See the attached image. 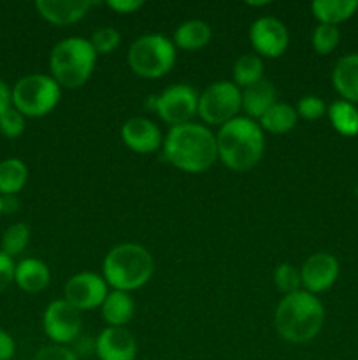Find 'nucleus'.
Here are the masks:
<instances>
[{
    "label": "nucleus",
    "mask_w": 358,
    "mask_h": 360,
    "mask_svg": "<svg viewBox=\"0 0 358 360\" xmlns=\"http://www.w3.org/2000/svg\"><path fill=\"white\" fill-rule=\"evenodd\" d=\"M340 32L333 25H321L312 32V48L318 55H330L339 46Z\"/></svg>",
    "instance_id": "obj_29"
},
{
    "label": "nucleus",
    "mask_w": 358,
    "mask_h": 360,
    "mask_svg": "<svg viewBox=\"0 0 358 360\" xmlns=\"http://www.w3.org/2000/svg\"><path fill=\"white\" fill-rule=\"evenodd\" d=\"M13 108V90L7 86L6 81L0 79V116Z\"/></svg>",
    "instance_id": "obj_37"
},
{
    "label": "nucleus",
    "mask_w": 358,
    "mask_h": 360,
    "mask_svg": "<svg viewBox=\"0 0 358 360\" xmlns=\"http://www.w3.org/2000/svg\"><path fill=\"white\" fill-rule=\"evenodd\" d=\"M30 241V229L23 221H18V224L11 225L2 236V252L6 255H9L11 259H14L16 255H20L25 248L28 246Z\"/></svg>",
    "instance_id": "obj_27"
},
{
    "label": "nucleus",
    "mask_w": 358,
    "mask_h": 360,
    "mask_svg": "<svg viewBox=\"0 0 358 360\" xmlns=\"http://www.w3.org/2000/svg\"><path fill=\"white\" fill-rule=\"evenodd\" d=\"M102 319L109 327H125L135 313V301L128 292L112 290L100 306Z\"/></svg>",
    "instance_id": "obj_20"
},
{
    "label": "nucleus",
    "mask_w": 358,
    "mask_h": 360,
    "mask_svg": "<svg viewBox=\"0 0 358 360\" xmlns=\"http://www.w3.org/2000/svg\"><path fill=\"white\" fill-rule=\"evenodd\" d=\"M102 273L109 287L130 294L142 288L151 280L154 260L144 246L137 243H123L105 255Z\"/></svg>",
    "instance_id": "obj_4"
},
{
    "label": "nucleus",
    "mask_w": 358,
    "mask_h": 360,
    "mask_svg": "<svg viewBox=\"0 0 358 360\" xmlns=\"http://www.w3.org/2000/svg\"><path fill=\"white\" fill-rule=\"evenodd\" d=\"M325 322V309L316 295L297 290L284 295L274 313V327L284 341L304 345L314 340Z\"/></svg>",
    "instance_id": "obj_3"
},
{
    "label": "nucleus",
    "mask_w": 358,
    "mask_h": 360,
    "mask_svg": "<svg viewBox=\"0 0 358 360\" xmlns=\"http://www.w3.org/2000/svg\"><path fill=\"white\" fill-rule=\"evenodd\" d=\"M14 269H16L14 260L0 250V292L6 290L11 283H14Z\"/></svg>",
    "instance_id": "obj_34"
},
{
    "label": "nucleus",
    "mask_w": 358,
    "mask_h": 360,
    "mask_svg": "<svg viewBox=\"0 0 358 360\" xmlns=\"http://www.w3.org/2000/svg\"><path fill=\"white\" fill-rule=\"evenodd\" d=\"M109 294V285L104 276L95 273L74 274L63 287V299L79 311L98 308Z\"/></svg>",
    "instance_id": "obj_12"
},
{
    "label": "nucleus",
    "mask_w": 358,
    "mask_h": 360,
    "mask_svg": "<svg viewBox=\"0 0 358 360\" xmlns=\"http://www.w3.org/2000/svg\"><path fill=\"white\" fill-rule=\"evenodd\" d=\"M51 281L49 267L39 259H23L14 269V283L28 294H39Z\"/></svg>",
    "instance_id": "obj_18"
},
{
    "label": "nucleus",
    "mask_w": 358,
    "mask_h": 360,
    "mask_svg": "<svg viewBox=\"0 0 358 360\" xmlns=\"http://www.w3.org/2000/svg\"><path fill=\"white\" fill-rule=\"evenodd\" d=\"M175 46L161 34H146L130 44L128 65L144 79H158L175 65Z\"/></svg>",
    "instance_id": "obj_6"
},
{
    "label": "nucleus",
    "mask_w": 358,
    "mask_h": 360,
    "mask_svg": "<svg viewBox=\"0 0 358 360\" xmlns=\"http://www.w3.org/2000/svg\"><path fill=\"white\" fill-rule=\"evenodd\" d=\"M330 123L344 137L358 136V109L346 101H337L326 108Z\"/></svg>",
    "instance_id": "obj_25"
},
{
    "label": "nucleus",
    "mask_w": 358,
    "mask_h": 360,
    "mask_svg": "<svg viewBox=\"0 0 358 360\" xmlns=\"http://www.w3.org/2000/svg\"><path fill=\"white\" fill-rule=\"evenodd\" d=\"M249 41L260 58H279L286 53L290 34L283 21L272 16H263L249 28Z\"/></svg>",
    "instance_id": "obj_11"
},
{
    "label": "nucleus",
    "mask_w": 358,
    "mask_h": 360,
    "mask_svg": "<svg viewBox=\"0 0 358 360\" xmlns=\"http://www.w3.org/2000/svg\"><path fill=\"white\" fill-rule=\"evenodd\" d=\"M211 35L213 32H211L209 23L202 20H188L175 28L172 42L175 48L185 49V51H197L209 44Z\"/></svg>",
    "instance_id": "obj_21"
},
{
    "label": "nucleus",
    "mask_w": 358,
    "mask_h": 360,
    "mask_svg": "<svg viewBox=\"0 0 358 360\" xmlns=\"http://www.w3.org/2000/svg\"><path fill=\"white\" fill-rule=\"evenodd\" d=\"M97 55H107L112 53L121 42V34L114 27H102L97 32H93L90 39Z\"/></svg>",
    "instance_id": "obj_30"
},
{
    "label": "nucleus",
    "mask_w": 358,
    "mask_h": 360,
    "mask_svg": "<svg viewBox=\"0 0 358 360\" xmlns=\"http://www.w3.org/2000/svg\"><path fill=\"white\" fill-rule=\"evenodd\" d=\"M339 276V262L326 252L312 253L300 267L302 290L316 295L329 290Z\"/></svg>",
    "instance_id": "obj_13"
},
{
    "label": "nucleus",
    "mask_w": 358,
    "mask_h": 360,
    "mask_svg": "<svg viewBox=\"0 0 358 360\" xmlns=\"http://www.w3.org/2000/svg\"><path fill=\"white\" fill-rule=\"evenodd\" d=\"M16 354V343L13 336L0 329V360H11Z\"/></svg>",
    "instance_id": "obj_36"
},
{
    "label": "nucleus",
    "mask_w": 358,
    "mask_h": 360,
    "mask_svg": "<svg viewBox=\"0 0 358 360\" xmlns=\"http://www.w3.org/2000/svg\"><path fill=\"white\" fill-rule=\"evenodd\" d=\"M147 105H151L165 123L178 127L190 123L199 112V94L190 84H172L160 95L147 97Z\"/></svg>",
    "instance_id": "obj_9"
},
{
    "label": "nucleus",
    "mask_w": 358,
    "mask_h": 360,
    "mask_svg": "<svg viewBox=\"0 0 358 360\" xmlns=\"http://www.w3.org/2000/svg\"><path fill=\"white\" fill-rule=\"evenodd\" d=\"M311 11L321 25L337 27L357 13L358 2L357 0H314L311 4Z\"/></svg>",
    "instance_id": "obj_22"
},
{
    "label": "nucleus",
    "mask_w": 358,
    "mask_h": 360,
    "mask_svg": "<svg viewBox=\"0 0 358 360\" xmlns=\"http://www.w3.org/2000/svg\"><path fill=\"white\" fill-rule=\"evenodd\" d=\"M25 132V116L14 108L7 109L0 116V134L9 139H16Z\"/></svg>",
    "instance_id": "obj_32"
},
{
    "label": "nucleus",
    "mask_w": 358,
    "mask_h": 360,
    "mask_svg": "<svg viewBox=\"0 0 358 360\" xmlns=\"http://www.w3.org/2000/svg\"><path fill=\"white\" fill-rule=\"evenodd\" d=\"M218 158L230 171L246 172L260 164L265 151V136L255 120L237 116L225 123L216 136Z\"/></svg>",
    "instance_id": "obj_2"
},
{
    "label": "nucleus",
    "mask_w": 358,
    "mask_h": 360,
    "mask_svg": "<svg viewBox=\"0 0 358 360\" xmlns=\"http://www.w3.org/2000/svg\"><path fill=\"white\" fill-rule=\"evenodd\" d=\"M2 213H4V197L0 195V217H2Z\"/></svg>",
    "instance_id": "obj_38"
},
{
    "label": "nucleus",
    "mask_w": 358,
    "mask_h": 360,
    "mask_svg": "<svg viewBox=\"0 0 358 360\" xmlns=\"http://www.w3.org/2000/svg\"><path fill=\"white\" fill-rule=\"evenodd\" d=\"M332 83L343 101L358 104V53L346 55L332 70Z\"/></svg>",
    "instance_id": "obj_17"
},
{
    "label": "nucleus",
    "mask_w": 358,
    "mask_h": 360,
    "mask_svg": "<svg viewBox=\"0 0 358 360\" xmlns=\"http://www.w3.org/2000/svg\"><path fill=\"white\" fill-rule=\"evenodd\" d=\"M121 139L132 151L140 155L154 153L160 146H164V136L157 123L151 120L135 116L121 127Z\"/></svg>",
    "instance_id": "obj_14"
},
{
    "label": "nucleus",
    "mask_w": 358,
    "mask_h": 360,
    "mask_svg": "<svg viewBox=\"0 0 358 360\" xmlns=\"http://www.w3.org/2000/svg\"><path fill=\"white\" fill-rule=\"evenodd\" d=\"M263 60L258 55H242L239 56L237 62L234 63V70H232V76H234V83L239 88H248L251 84L258 83L263 79Z\"/></svg>",
    "instance_id": "obj_26"
},
{
    "label": "nucleus",
    "mask_w": 358,
    "mask_h": 360,
    "mask_svg": "<svg viewBox=\"0 0 358 360\" xmlns=\"http://www.w3.org/2000/svg\"><path fill=\"white\" fill-rule=\"evenodd\" d=\"M144 6L142 0H109L107 7L118 14H132Z\"/></svg>",
    "instance_id": "obj_35"
},
{
    "label": "nucleus",
    "mask_w": 358,
    "mask_h": 360,
    "mask_svg": "<svg viewBox=\"0 0 358 360\" xmlns=\"http://www.w3.org/2000/svg\"><path fill=\"white\" fill-rule=\"evenodd\" d=\"M44 333L55 345L72 343L83 330V316L79 309L74 308L65 299H56L49 302L42 319Z\"/></svg>",
    "instance_id": "obj_10"
},
{
    "label": "nucleus",
    "mask_w": 358,
    "mask_h": 360,
    "mask_svg": "<svg viewBox=\"0 0 358 360\" xmlns=\"http://www.w3.org/2000/svg\"><path fill=\"white\" fill-rule=\"evenodd\" d=\"M297 115L300 118L307 120V122H316V120L323 118L326 115V105L316 95H304V97L298 101L297 108H295Z\"/></svg>",
    "instance_id": "obj_31"
},
{
    "label": "nucleus",
    "mask_w": 358,
    "mask_h": 360,
    "mask_svg": "<svg viewBox=\"0 0 358 360\" xmlns=\"http://www.w3.org/2000/svg\"><path fill=\"white\" fill-rule=\"evenodd\" d=\"M95 350L100 360H135L137 341L125 327H107L98 334Z\"/></svg>",
    "instance_id": "obj_15"
},
{
    "label": "nucleus",
    "mask_w": 358,
    "mask_h": 360,
    "mask_svg": "<svg viewBox=\"0 0 358 360\" xmlns=\"http://www.w3.org/2000/svg\"><path fill=\"white\" fill-rule=\"evenodd\" d=\"M298 115L295 108H291L286 102H276L265 115L260 118L258 125L262 127L263 132L270 134H288L295 129L297 125Z\"/></svg>",
    "instance_id": "obj_23"
},
{
    "label": "nucleus",
    "mask_w": 358,
    "mask_h": 360,
    "mask_svg": "<svg viewBox=\"0 0 358 360\" xmlns=\"http://www.w3.org/2000/svg\"><path fill=\"white\" fill-rule=\"evenodd\" d=\"M62 98V86L48 74H28L13 88V108L25 118L49 115Z\"/></svg>",
    "instance_id": "obj_7"
},
{
    "label": "nucleus",
    "mask_w": 358,
    "mask_h": 360,
    "mask_svg": "<svg viewBox=\"0 0 358 360\" xmlns=\"http://www.w3.org/2000/svg\"><path fill=\"white\" fill-rule=\"evenodd\" d=\"M242 109L248 118H262L274 104H276V88L269 79L263 77L258 83L242 88Z\"/></svg>",
    "instance_id": "obj_19"
},
{
    "label": "nucleus",
    "mask_w": 358,
    "mask_h": 360,
    "mask_svg": "<svg viewBox=\"0 0 358 360\" xmlns=\"http://www.w3.org/2000/svg\"><path fill=\"white\" fill-rule=\"evenodd\" d=\"M164 155L171 165L188 174H200L218 160L216 136L200 123L171 127L164 139Z\"/></svg>",
    "instance_id": "obj_1"
},
{
    "label": "nucleus",
    "mask_w": 358,
    "mask_h": 360,
    "mask_svg": "<svg viewBox=\"0 0 358 360\" xmlns=\"http://www.w3.org/2000/svg\"><path fill=\"white\" fill-rule=\"evenodd\" d=\"M274 283H276L277 290L283 292L284 295L302 290L300 269H297V267L290 262L279 264V266L276 267V271H274Z\"/></svg>",
    "instance_id": "obj_28"
},
{
    "label": "nucleus",
    "mask_w": 358,
    "mask_h": 360,
    "mask_svg": "<svg viewBox=\"0 0 358 360\" xmlns=\"http://www.w3.org/2000/svg\"><path fill=\"white\" fill-rule=\"evenodd\" d=\"M32 360H77L76 354L62 345H49L41 348Z\"/></svg>",
    "instance_id": "obj_33"
},
{
    "label": "nucleus",
    "mask_w": 358,
    "mask_h": 360,
    "mask_svg": "<svg viewBox=\"0 0 358 360\" xmlns=\"http://www.w3.org/2000/svg\"><path fill=\"white\" fill-rule=\"evenodd\" d=\"M357 195H358V188H357Z\"/></svg>",
    "instance_id": "obj_39"
},
{
    "label": "nucleus",
    "mask_w": 358,
    "mask_h": 360,
    "mask_svg": "<svg viewBox=\"0 0 358 360\" xmlns=\"http://www.w3.org/2000/svg\"><path fill=\"white\" fill-rule=\"evenodd\" d=\"M28 167L20 158H7L0 162V195L13 197L25 188Z\"/></svg>",
    "instance_id": "obj_24"
},
{
    "label": "nucleus",
    "mask_w": 358,
    "mask_h": 360,
    "mask_svg": "<svg viewBox=\"0 0 358 360\" xmlns=\"http://www.w3.org/2000/svg\"><path fill=\"white\" fill-rule=\"evenodd\" d=\"M91 7L93 2L90 0H37L35 2L39 16L56 27L77 23L86 16Z\"/></svg>",
    "instance_id": "obj_16"
},
{
    "label": "nucleus",
    "mask_w": 358,
    "mask_h": 360,
    "mask_svg": "<svg viewBox=\"0 0 358 360\" xmlns=\"http://www.w3.org/2000/svg\"><path fill=\"white\" fill-rule=\"evenodd\" d=\"M242 109V91L234 81H216L199 95L197 115L207 125H221L237 118Z\"/></svg>",
    "instance_id": "obj_8"
},
{
    "label": "nucleus",
    "mask_w": 358,
    "mask_h": 360,
    "mask_svg": "<svg viewBox=\"0 0 358 360\" xmlns=\"http://www.w3.org/2000/svg\"><path fill=\"white\" fill-rule=\"evenodd\" d=\"M97 65V53L90 39L67 37L62 39L49 55L51 77L67 90H77L93 74Z\"/></svg>",
    "instance_id": "obj_5"
}]
</instances>
